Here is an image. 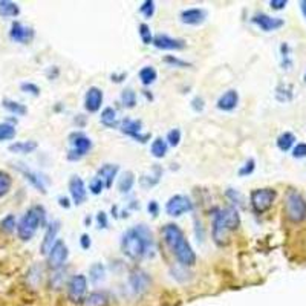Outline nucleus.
Segmentation results:
<instances>
[{"label":"nucleus","instance_id":"43","mask_svg":"<svg viewBox=\"0 0 306 306\" xmlns=\"http://www.w3.org/2000/svg\"><path fill=\"white\" fill-rule=\"evenodd\" d=\"M254 170H256V161H254L252 158H249L248 161H245V164L239 169V176H248L251 175Z\"/></svg>","mask_w":306,"mask_h":306},{"label":"nucleus","instance_id":"38","mask_svg":"<svg viewBox=\"0 0 306 306\" xmlns=\"http://www.w3.org/2000/svg\"><path fill=\"white\" fill-rule=\"evenodd\" d=\"M138 34H139L141 41H142L144 44H153V38H155V37L151 35V31H150V26H148V25L141 23V25L138 26Z\"/></svg>","mask_w":306,"mask_h":306},{"label":"nucleus","instance_id":"42","mask_svg":"<svg viewBox=\"0 0 306 306\" xmlns=\"http://www.w3.org/2000/svg\"><path fill=\"white\" fill-rule=\"evenodd\" d=\"M105 188H106L105 181H103V179H99L98 176L93 178V179L90 181V184H89V190H90L92 194H101V191H103Z\"/></svg>","mask_w":306,"mask_h":306},{"label":"nucleus","instance_id":"4","mask_svg":"<svg viewBox=\"0 0 306 306\" xmlns=\"http://www.w3.org/2000/svg\"><path fill=\"white\" fill-rule=\"evenodd\" d=\"M46 222V212L41 206H34L31 207L19 221L17 224V236L22 240H31L37 230L43 227Z\"/></svg>","mask_w":306,"mask_h":306},{"label":"nucleus","instance_id":"23","mask_svg":"<svg viewBox=\"0 0 306 306\" xmlns=\"http://www.w3.org/2000/svg\"><path fill=\"white\" fill-rule=\"evenodd\" d=\"M109 297L105 291H93L84 298V306H106Z\"/></svg>","mask_w":306,"mask_h":306},{"label":"nucleus","instance_id":"27","mask_svg":"<svg viewBox=\"0 0 306 306\" xmlns=\"http://www.w3.org/2000/svg\"><path fill=\"white\" fill-rule=\"evenodd\" d=\"M20 14V8L16 2L11 0H0V17H17Z\"/></svg>","mask_w":306,"mask_h":306},{"label":"nucleus","instance_id":"45","mask_svg":"<svg viewBox=\"0 0 306 306\" xmlns=\"http://www.w3.org/2000/svg\"><path fill=\"white\" fill-rule=\"evenodd\" d=\"M20 89H22L25 93H29V95H32V96H38V95H40V87H38L37 84H34V83H29V81L22 83V84H20Z\"/></svg>","mask_w":306,"mask_h":306},{"label":"nucleus","instance_id":"19","mask_svg":"<svg viewBox=\"0 0 306 306\" xmlns=\"http://www.w3.org/2000/svg\"><path fill=\"white\" fill-rule=\"evenodd\" d=\"M181 22L184 25H190V26H197L200 23L206 22L207 19V11L202 8H188L184 10L179 16Z\"/></svg>","mask_w":306,"mask_h":306},{"label":"nucleus","instance_id":"22","mask_svg":"<svg viewBox=\"0 0 306 306\" xmlns=\"http://www.w3.org/2000/svg\"><path fill=\"white\" fill-rule=\"evenodd\" d=\"M118 172H120V166H117V164H105V166H101L98 169L96 176L105 181L106 188H111L112 184H114V179L118 175Z\"/></svg>","mask_w":306,"mask_h":306},{"label":"nucleus","instance_id":"12","mask_svg":"<svg viewBox=\"0 0 306 306\" xmlns=\"http://www.w3.org/2000/svg\"><path fill=\"white\" fill-rule=\"evenodd\" d=\"M151 285V279L150 276L142 271V270H133L129 276V286L132 289V292L135 295H142L144 292H147V289Z\"/></svg>","mask_w":306,"mask_h":306},{"label":"nucleus","instance_id":"33","mask_svg":"<svg viewBox=\"0 0 306 306\" xmlns=\"http://www.w3.org/2000/svg\"><path fill=\"white\" fill-rule=\"evenodd\" d=\"M161 176H163V170H161L158 166H155V175H144V176L139 179V182H141V185H142L144 188H150V187L157 185V184L160 182Z\"/></svg>","mask_w":306,"mask_h":306},{"label":"nucleus","instance_id":"54","mask_svg":"<svg viewBox=\"0 0 306 306\" xmlns=\"http://www.w3.org/2000/svg\"><path fill=\"white\" fill-rule=\"evenodd\" d=\"M59 203H60V207H63V209H69L71 207V202H69V199L68 197H65V196H60L59 197Z\"/></svg>","mask_w":306,"mask_h":306},{"label":"nucleus","instance_id":"32","mask_svg":"<svg viewBox=\"0 0 306 306\" xmlns=\"http://www.w3.org/2000/svg\"><path fill=\"white\" fill-rule=\"evenodd\" d=\"M158 78V74L155 71V68L151 66H145L139 71V80L144 86H150L155 83V80Z\"/></svg>","mask_w":306,"mask_h":306},{"label":"nucleus","instance_id":"28","mask_svg":"<svg viewBox=\"0 0 306 306\" xmlns=\"http://www.w3.org/2000/svg\"><path fill=\"white\" fill-rule=\"evenodd\" d=\"M99 120H101V124L106 126V127H109V129H114V127L120 126L118 118H117V111H115L114 108H106V109H103Z\"/></svg>","mask_w":306,"mask_h":306},{"label":"nucleus","instance_id":"14","mask_svg":"<svg viewBox=\"0 0 306 306\" xmlns=\"http://www.w3.org/2000/svg\"><path fill=\"white\" fill-rule=\"evenodd\" d=\"M251 22L259 26L264 32H273V31H277L280 29L283 25H285V20L283 19H279V17H271L268 14H264V13H258L251 17Z\"/></svg>","mask_w":306,"mask_h":306},{"label":"nucleus","instance_id":"46","mask_svg":"<svg viewBox=\"0 0 306 306\" xmlns=\"http://www.w3.org/2000/svg\"><path fill=\"white\" fill-rule=\"evenodd\" d=\"M164 62L167 65H170V66H175V68H188L190 66V63H187V62H184V60H181V59H178L175 56H167L164 59Z\"/></svg>","mask_w":306,"mask_h":306},{"label":"nucleus","instance_id":"16","mask_svg":"<svg viewBox=\"0 0 306 306\" xmlns=\"http://www.w3.org/2000/svg\"><path fill=\"white\" fill-rule=\"evenodd\" d=\"M103 90L99 87H89L86 95H84V109L89 112V114H95L101 109V105H103Z\"/></svg>","mask_w":306,"mask_h":306},{"label":"nucleus","instance_id":"24","mask_svg":"<svg viewBox=\"0 0 306 306\" xmlns=\"http://www.w3.org/2000/svg\"><path fill=\"white\" fill-rule=\"evenodd\" d=\"M37 147H38V144L35 141H19V142L11 144L8 147V150L13 153H19V155H28V153H32Z\"/></svg>","mask_w":306,"mask_h":306},{"label":"nucleus","instance_id":"3","mask_svg":"<svg viewBox=\"0 0 306 306\" xmlns=\"http://www.w3.org/2000/svg\"><path fill=\"white\" fill-rule=\"evenodd\" d=\"M240 225V215L237 209L227 207L216 212L213 219V240L216 245L224 246L228 243L230 233L237 230Z\"/></svg>","mask_w":306,"mask_h":306},{"label":"nucleus","instance_id":"11","mask_svg":"<svg viewBox=\"0 0 306 306\" xmlns=\"http://www.w3.org/2000/svg\"><path fill=\"white\" fill-rule=\"evenodd\" d=\"M86 291H87V279H86V276L77 274L69 280V283H68V295H69L71 301L81 303L84 300Z\"/></svg>","mask_w":306,"mask_h":306},{"label":"nucleus","instance_id":"49","mask_svg":"<svg viewBox=\"0 0 306 306\" xmlns=\"http://www.w3.org/2000/svg\"><path fill=\"white\" fill-rule=\"evenodd\" d=\"M96 224H98V228H103V230L108 228L109 222H108V215L105 212H99L96 215Z\"/></svg>","mask_w":306,"mask_h":306},{"label":"nucleus","instance_id":"7","mask_svg":"<svg viewBox=\"0 0 306 306\" xmlns=\"http://www.w3.org/2000/svg\"><path fill=\"white\" fill-rule=\"evenodd\" d=\"M71 148L68 153L69 161H80L92 150V139L86 136L83 132H75L69 136Z\"/></svg>","mask_w":306,"mask_h":306},{"label":"nucleus","instance_id":"18","mask_svg":"<svg viewBox=\"0 0 306 306\" xmlns=\"http://www.w3.org/2000/svg\"><path fill=\"white\" fill-rule=\"evenodd\" d=\"M69 193L72 197V202L75 206H81L87 197V190L84 185V181L80 176H72L69 179Z\"/></svg>","mask_w":306,"mask_h":306},{"label":"nucleus","instance_id":"41","mask_svg":"<svg viewBox=\"0 0 306 306\" xmlns=\"http://www.w3.org/2000/svg\"><path fill=\"white\" fill-rule=\"evenodd\" d=\"M181 136H182V133H181L179 129H172V130L167 133L166 141H167L169 145H172V147H178L179 142H181Z\"/></svg>","mask_w":306,"mask_h":306},{"label":"nucleus","instance_id":"17","mask_svg":"<svg viewBox=\"0 0 306 306\" xmlns=\"http://www.w3.org/2000/svg\"><path fill=\"white\" fill-rule=\"evenodd\" d=\"M60 231V221H54L50 222L46 228V233H44V237H43V242L40 245V251L41 254H49V251L53 249V246L56 245L57 242V234Z\"/></svg>","mask_w":306,"mask_h":306},{"label":"nucleus","instance_id":"50","mask_svg":"<svg viewBox=\"0 0 306 306\" xmlns=\"http://www.w3.org/2000/svg\"><path fill=\"white\" fill-rule=\"evenodd\" d=\"M147 212H148L153 218H157V216L160 215V206H158V202H157V200H150L148 206H147Z\"/></svg>","mask_w":306,"mask_h":306},{"label":"nucleus","instance_id":"9","mask_svg":"<svg viewBox=\"0 0 306 306\" xmlns=\"http://www.w3.org/2000/svg\"><path fill=\"white\" fill-rule=\"evenodd\" d=\"M68 258H69L68 245L63 240H57L56 245L53 246V249H50L49 254H47V265H49V268L59 271V270L63 268Z\"/></svg>","mask_w":306,"mask_h":306},{"label":"nucleus","instance_id":"21","mask_svg":"<svg viewBox=\"0 0 306 306\" xmlns=\"http://www.w3.org/2000/svg\"><path fill=\"white\" fill-rule=\"evenodd\" d=\"M16 167V170L17 172H20L23 176H25V179L32 185V187H35L40 193H46V185H44V182H43V179L40 178V175L38 173H35V172H32L31 169H28L26 166H23V164H16L14 166Z\"/></svg>","mask_w":306,"mask_h":306},{"label":"nucleus","instance_id":"44","mask_svg":"<svg viewBox=\"0 0 306 306\" xmlns=\"http://www.w3.org/2000/svg\"><path fill=\"white\" fill-rule=\"evenodd\" d=\"M280 53H282V66L283 69H291V59H289V46L286 43H283L280 46Z\"/></svg>","mask_w":306,"mask_h":306},{"label":"nucleus","instance_id":"36","mask_svg":"<svg viewBox=\"0 0 306 306\" xmlns=\"http://www.w3.org/2000/svg\"><path fill=\"white\" fill-rule=\"evenodd\" d=\"M16 127L11 123H0V141H10L16 138Z\"/></svg>","mask_w":306,"mask_h":306},{"label":"nucleus","instance_id":"55","mask_svg":"<svg viewBox=\"0 0 306 306\" xmlns=\"http://www.w3.org/2000/svg\"><path fill=\"white\" fill-rule=\"evenodd\" d=\"M124 78H126V74H124V72H123V74H120V75L112 74V81H115V83H121Z\"/></svg>","mask_w":306,"mask_h":306},{"label":"nucleus","instance_id":"26","mask_svg":"<svg viewBox=\"0 0 306 306\" xmlns=\"http://www.w3.org/2000/svg\"><path fill=\"white\" fill-rule=\"evenodd\" d=\"M167 150H169V144L163 138H155V141L151 142V147H150L151 157H155L157 160L164 158L167 155Z\"/></svg>","mask_w":306,"mask_h":306},{"label":"nucleus","instance_id":"47","mask_svg":"<svg viewBox=\"0 0 306 306\" xmlns=\"http://www.w3.org/2000/svg\"><path fill=\"white\" fill-rule=\"evenodd\" d=\"M292 157H294L295 160L306 158V142H298V144L292 148Z\"/></svg>","mask_w":306,"mask_h":306},{"label":"nucleus","instance_id":"15","mask_svg":"<svg viewBox=\"0 0 306 306\" xmlns=\"http://www.w3.org/2000/svg\"><path fill=\"white\" fill-rule=\"evenodd\" d=\"M153 46L161 50H182L185 49L187 43L182 38H175L167 34H157L153 38Z\"/></svg>","mask_w":306,"mask_h":306},{"label":"nucleus","instance_id":"52","mask_svg":"<svg viewBox=\"0 0 306 306\" xmlns=\"http://www.w3.org/2000/svg\"><path fill=\"white\" fill-rule=\"evenodd\" d=\"M227 196L231 197V200H234V202H237V203L242 202V196H240L236 190H233V188H228V190H227Z\"/></svg>","mask_w":306,"mask_h":306},{"label":"nucleus","instance_id":"48","mask_svg":"<svg viewBox=\"0 0 306 306\" xmlns=\"http://www.w3.org/2000/svg\"><path fill=\"white\" fill-rule=\"evenodd\" d=\"M191 109L194 111V112H202L203 111V108H206V101H203V98L202 96H194L193 99H191Z\"/></svg>","mask_w":306,"mask_h":306},{"label":"nucleus","instance_id":"31","mask_svg":"<svg viewBox=\"0 0 306 306\" xmlns=\"http://www.w3.org/2000/svg\"><path fill=\"white\" fill-rule=\"evenodd\" d=\"M277 147L282 150V151H288L292 148L294 142H295V135L291 133V132H283L279 138H277Z\"/></svg>","mask_w":306,"mask_h":306},{"label":"nucleus","instance_id":"30","mask_svg":"<svg viewBox=\"0 0 306 306\" xmlns=\"http://www.w3.org/2000/svg\"><path fill=\"white\" fill-rule=\"evenodd\" d=\"M133 185H135V175H133V172H126L118 179V190L123 194L129 193L133 188Z\"/></svg>","mask_w":306,"mask_h":306},{"label":"nucleus","instance_id":"51","mask_svg":"<svg viewBox=\"0 0 306 306\" xmlns=\"http://www.w3.org/2000/svg\"><path fill=\"white\" fill-rule=\"evenodd\" d=\"M286 5H288V0H271V2H270V7H271L273 10H276V11L283 10Z\"/></svg>","mask_w":306,"mask_h":306},{"label":"nucleus","instance_id":"53","mask_svg":"<svg viewBox=\"0 0 306 306\" xmlns=\"http://www.w3.org/2000/svg\"><path fill=\"white\" fill-rule=\"evenodd\" d=\"M80 245H81L83 249H89V248H90L92 242H90L89 234H81V237H80Z\"/></svg>","mask_w":306,"mask_h":306},{"label":"nucleus","instance_id":"40","mask_svg":"<svg viewBox=\"0 0 306 306\" xmlns=\"http://www.w3.org/2000/svg\"><path fill=\"white\" fill-rule=\"evenodd\" d=\"M0 228H2L5 233H13L14 230H17V224H16L14 215H8L7 218H4L2 222H0Z\"/></svg>","mask_w":306,"mask_h":306},{"label":"nucleus","instance_id":"6","mask_svg":"<svg viewBox=\"0 0 306 306\" xmlns=\"http://www.w3.org/2000/svg\"><path fill=\"white\" fill-rule=\"evenodd\" d=\"M277 197V191L274 188H256L249 193V203L254 213L264 215L268 212Z\"/></svg>","mask_w":306,"mask_h":306},{"label":"nucleus","instance_id":"56","mask_svg":"<svg viewBox=\"0 0 306 306\" xmlns=\"http://www.w3.org/2000/svg\"><path fill=\"white\" fill-rule=\"evenodd\" d=\"M300 10H301V14L306 19V0H301V2H300Z\"/></svg>","mask_w":306,"mask_h":306},{"label":"nucleus","instance_id":"13","mask_svg":"<svg viewBox=\"0 0 306 306\" xmlns=\"http://www.w3.org/2000/svg\"><path fill=\"white\" fill-rule=\"evenodd\" d=\"M35 37V31L20 22H14L10 29V38L20 44H29Z\"/></svg>","mask_w":306,"mask_h":306},{"label":"nucleus","instance_id":"35","mask_svg":"<svg viewBox=\"0 0 306 306\" xmlns=\"http://www.w3.org/2000/svg\"><path fill=\"white\" fill-rule=\"evenodd\" d=\"M121 105L127 109H133L136 106V92L133 89H124L121 92Z\"/></svg>","mask_w":306,"mask_h":306},{"label":"nucleus","instance_id":"39","mask_svg":"<svg viewBox=\"0 0 306 306\" xmlns=\"http://www.w3.org/2000/svg\"><path fill=\"white\" fill-rule=\"evenodd\" d=\"M157 11V5L153 0H145V2H142V5L139 7V13L145 17V19H151L153 14H155Z\"/></svg>","mask_w":306,"mask_h":306},{"label":"nucleus","instance_id":"1","mask_svg":"<svg viewBox=\"0 0 306 306\" xmlns=\"http://www.w3.org/2000/svg\"><path fill=\"white\" fill-rule=\"evenodd\" d=\"M153 245V234L144 224L127 230L121 237V251L132 261L144 258Z\"/></svg>","mask_w":306,"mask_h":306},{"label":"nucleus","instance_id":"57","mask_svg":"<svg viewBox=\"0 0 306 306\" xmlns=\"http://www.w3.org/2000/svg\"><path fill=\"white\" fill-rule=\"evenodd\" d=\"M304 83H306V74H304Z\"/></svg>","mask_w":306,"mask_h":306},{"label":"nucleus","instance_id":"34","mask_svg":"<svg viewBox=\"0 0 306 306\" xmlns=\"http://www.w3.org/2000/svg\"><path fill=\"white\" fill-rule=\"evenodd\" d=\"M13 185V178L10 173H7L5 170H0V199L4 196H7L11 190Z\"/></svg>","mask_w":306,"mask_h":306},{"label":"nucleus","instance_id":"5","mask_svg":"<svg viewBox=\"0 0 306 306\" xmlns=\"http://www.w3.org/2000/svg\"><path fill=\"white\" fill-rule=\"evenodd\" d=\"M285 215L288 221L294 224H300L306 219V200L303 196L295 191L289 190L285 197Z\"/></svg>","mask_w":306,"mask_h":306},{"label":"nucleus","instance_id":"37","mask_svg":"<svg viewBox=\"0 0 306 306\" xmlns=\"http://www.w3.org/2000/svg\"><path fill=\"white\" fill-rule=\"evenodd\" d=\"M276 98L280 103H288L292 99V87L289 84H280L276 89Z\"/></svg>","mask_w":306,"mask_h":306},{"label":"nucleus","instance_id":"20","mask_svg":"<svg viewBox=\"0 0 306 306\" xmlns=\"http://www.w3.org/2000/svg\"><path fill=\"white\" fill-rule=\"evenodd\" d=\"M237 105H239V93L234 89H230L225 93H222L216 103L218 109L222 112H231L237 108Z\"/></svg>","mask_w":306,"mask_h":306},{"label":"nucleus","instance_id":"2","mask_svg":"<svg viewBox=\"0 0 306 306\" xmlns=\"http://www.w3.org/2000/svg\"><path fill=\"white\" fill-rule=\"evenodd\" d=\"M163 234H164V240H166L167 246L172 249L175 258L178 259V262L182 267H193L196 264V254H194L191 245L188 243L187 237L184 236L182 230L178 225L167 224L163 228Z\"/></svg>","mask_w":306,"mask_h":306},{"label":"nucleus","instance_id":"25","mask_svg":"<svg viewBox=\"0 0 306 306\" xmlns=\"http://www.w3.org/2000/svg\"><path fill=\"white\" fill-rule=\"evenodd\" d=\"M2 106L13 115H19V117H23L28 114V108L19 101H14V99H10V98H4L2 101Z\"/></svg>","mask_w":306,"mask_h":306},{"label":"nucleus","instance_id":"8","mask_svg":"<svg viewBox=\"0 0 306 306\" xmlns=\"http://www.w3.org/2000/svg\"><path fill=\"white\" fill-rule=\"evenodd\" d=\"M191 210H193V202L190 200V197L184 194H175L166 203V213L172 218H179L184 213H188Z\"/></svg>","mask_w":306,"mask_h":306},{"label":"nucleus","instance_id":"10","mask_svg":"<svg viewBox=\"0 0 306 306\" xmlns=\"http://www.w3.org/2000/svg\"><path fill=\"white\" fill-rule=\"evenodd\" d=\"M120 130H121L124 135L133 138L135 141H138V142H141V144L147 142V141L150 139V136H151L150 133H142V121H139V120L124 118V120L120 123Z\"/></svg>","mask_w":306,"mask_h":306},{"label":"nucleus","instance_id":"29","mask_svg":"<svg viewBox=\"0 0 306 306\" xmlns=\"http://www.w3.org/2000/svg\"><path fill=\"white\" fill-rule=\"evenodd\" d=\"M89 279L93 285H98L101 283L105 279H106V268L105 265L101 264H93L90 268H89Z\"/></svg>","mask_w":306,"mask_h":306}]
</instances>
